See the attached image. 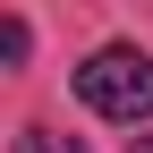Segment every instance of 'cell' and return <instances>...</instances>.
<instances>
[{
  "instance_id": "6da1fadb",
  "label": "cell",
  "mask_w": 153,
  "mask_h": 153,
  "mask_svg": "<svg viewBox=\"0 0 153 153\" xmlns=\"http://www.w3.org/2000/svg\"><path fill=\"white\" fill-rule=\"evenodd\" d=\"M76 102H85V111H102V119H119V128L153 119V51H136V43L94 51V60L76 68Z\"/></svg>"
},
{
  "instance_id": "7a4b0ae2",
  "label": "cell",
  "mask_w": 153,
  "mask_h": 153,
  "mask_svg": "<svg viewBox=\"0 0 153 153\" xmlns=\"http://www.w3.org/2000/svg\"><path fill=\"white\" fill-rule=\"evenodd\" d=\"M9 153H85L76 136H60V128H17V145Z\"/></svg>"
},
{
  "instance_id": "3957f363",
  "label": "cell",
  "mask_w": 153,
  "mask_h": 153,
  "mask_svg": "<svg viewBox=\"0 0 153 153\" xmlns=\"http://www.w3.org/2000/svg\"><path fill=\"white\" fill-rule=\"evenodd\" d=\"M26 51H34V34H26V17H0V60H9V68H26Z\"/></svg>"
},
{
  "instance_id": "277c9868",
  "label": "cell",
  "mask_w": 153,
  "mask_h": 153,
  "mask_svg": "<svg viewBox=\"0 0 153 153\" xmlns=\"http://www.w3.org/2000/svg\"><path fill=\"white\" fill-rule=\"evenodd\" d=\"M128 153H153V136H128Z\"/></svg>"
}]
</instances>
